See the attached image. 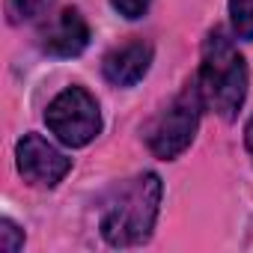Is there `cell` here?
<instances>
[{
    "label": "cell",
    "instance_id": "6da1fadb",
    "mask_svg": "<svg viewBox=\"0 0 253 253\" xmlns=\"http://www.w3.org/2000/svg\"><path fill=\"white\" fill-rule=\"evenodd\" d=\"M200 95L223 119H235L247 95V63L226 39L223 30H211L203 42V60L197 75Z\"/></svg>",
    "mask_w": 253,
    "mask_h": 253
},
{
    "label": "cell",
    "instance_id": "7a4b0ae2",
    "mask_svg": "<svg viewBox=\"0 0 253 253\" xmlns=\"http://www.w3.org/2000/svg\"><path fill=\"white\" fill-rule=\"evenodd\" d=\"M161 179L155 173L137 176L128 188L119 194V200L101 217V235L110 247H134L143 244L158 220L161 209Z\"/></svg>",
    "mask_w": 253,
    "mask_h": 253
},
{
    "label": "cell",
    "instance_id": "3957f363",
    "mask_svg": "<svg viewBox=\"0 0 253 253\" xmlns=\"http://www.w3.org/2000/svg\"><path fill=\"white\" fill-rule=\"evenodd\" d=\"M203 107H206V101H203L200 86H197V81H194V84H188V86L173 98V104L149 125L146 143H149V149H152L155 158L173 161V158H179V155L191 146V140H194V134H197V128H200V113H203Z\"/></svg>",
    "mask_w": 253,
    "mask_h": 253
},
{
    "label": "cell",
    "instance_id": "277c9868",
    "mask_svg": "<svg viewBox=\"0 0 253 253\" xmlns=\"http://www.w3.org/2000/svg\"><path fill=\"white\" fill-rule=\"evenodd\" d=\"M45 122L51 134L69 146V149H81L86 143H92L101 131V110L98 101L92 98L89 89L84 86H66L45 110Z\"/></svg>",
    "mask_w": 253,
    "mask_h": 253
},
{
    "label": "cell",
    "instance_id": "5b68a950",
    "mask_svg": "<svg viewBox=\"0 0 253 253\" xmlns=\"http://www.w3.org/2000/svg\"><path fill=\"white\" fill-rule=\"evenodd\" d=\"M15 158H18L21 176L30 185H39V188L60 185L63 176L72 170V161L54 143H48L42 134H24L15 146Z\"/></svg>",
    "mask_w": 253,
    "mask_h": 253
},
{
    "label": "cell",
    "instance_id": "8992f818",
    "mask_svg": "<svg viewBox=\"0 0 253 253\" xmlns=\"http://www.w3.org/2000/svg\"><path fill=\"white\" fill-rule=\"evenodd\" d=\"M152 45L143 42V39H131V42H125L119 48H113L104 63H101V72L104 78L113 84V86H134L146 78L149 66H152Z\"/></svg>",
    "mask_w": 253,
    "mask_h": 253
},
{
    "label": "cell",
    "instance_id": "52a82bcc",
    "mask_svg": "<svg viewBox=\"0 0 253 253\" xmlns=\"http://www.w3.org/2000/svg\"><path fill=\"white\" fill-rule=\"evenodd\" d=\"M89 45V27L78 9H63L42 30V48L51 57H78Z\"/></svg>",
    "mask_w": 253,
    "mask_h": 253
},
{
    "label": "cell",
    "instance_id": "ba28073f",
    "mask_svg": "<svg viewBox=\"0 0 253 253\" xmlns=\"http://www.w3.org/2000/svg\"><path fill=\"white\" fill-rule=\"evenodd\" d=\"M51 6H54V0H6V12H9L12 24L36 21V18L48 15Z\"/></svg>",
    "mask_w": 253,
    "mask_h": 253
},
{
    "label": "cell",
    "instance_id": "9c48e42d",
    "mask_svg": "<svg viewBox=\"0 0 253 253\" xmlns=\"http://www.w3.org/2000/svg\"><path fill=\"white\" fill-rule=\"evenodd\" d=\"M229 18L238 39H253V0H229Z\"/></svg>",
    "mask_w": 253,
    "mask_h": 253
},
{
    "label": "cell",
    "instance_id": "30bf717a",
    "mask_svg": "<svg viewBox=\"0 0 253 253\" xmlns=\"http://www.w3.org/2000/svg\"><path fill=\"white\" fill-rule=\"evenodd\" d=\"M0 247H3L6 253H15L24 247V229H18L9 217L0 220Z\"/></svg>",
    "mask_w": 253,
    "mask_h": 253
},
{
    "label": "cell",
    "instance_id": "8fae6325",
    "mask_svg": "<svg viewBox=\"0 0 253 253\" xmlns=\"http://www.w3.org/2000/svg\"><path fill=\"white\" fill-rule=\"evenodd\" d=\"M110 3H113V9H116L122 18L134 21V18H143V15H146V9H149L152 0H110Z\"/></svg>",
    "mask_w": 253,
    "mask_h": 253
},
{
    "label": "cell",
    "instance_id": "7c38bea8",
    "mask_svg": "<svg viewBox=\"0 0 253 253\" xmlns=\"http://www.w3.org/2000/svg\"><path fill=\"white\" fill-rule=\"evenodd\" d=\"M244 143H247V152H250V158H253V119L247 122V128H244Z\"/></svg>",
    "mask_w": 253,
    "mask_h": 253
}]
</instances>
